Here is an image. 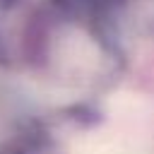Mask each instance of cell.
<instances>
[{
    "instance_id": "1",
    "label": "cell",
    "mask_w": 154,
    "mask_h": 154,
    "mask_svg": "<svg viewBox=\"0 0 154 154\" xmlns=\"http://www.w3.org/2000/svg\"><path fill=\"white\" fill-rule=\"evenodd\" d=\"M91 154H135L130 147H123L120 142H106V144H99Z\"/></svg>"
}]
</instances>
